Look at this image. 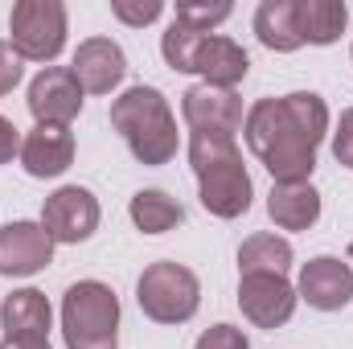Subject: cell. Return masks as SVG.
Wrapping results in <instances>:
<instances>
[{"label":"cell","instance_id":"44dd1931","mask_svg":"<svg viewBox=\"0 0 353 349\" xmlns=\"http://www.w3.org/2000/svg\"><path fill=\"white\" fill-rule=\"evenodd\" d=\"M288 267H292V243L279 235H251L239 247L243 275H288Z\"/></svg>","mask_w":353,"mask_h":349},{"label":"cell","instance_id":"f1b7e54d","mask_svg":"<svg viewBox=\"0 0 353 349\" xmlns=\"http://www.w3.org/2000/svg\"><path fill=\"white\" fill-rule=\"evenodd\" d=\"M350 259H353V243H350Z\"/></svg>","mask_w":353,"mask_h":349},{"label":"cell","instance_id":"7402d4cb","mask_svg":"<svg viewBox=\"0 0 353 349\" xmlns=\"http://www.w3.org/2000/svg\"><path fill=\"white\" fill-rule=\"evenodd\" d=\"M201 29H189V25H181L173 21L169 29H165V37H161V54H165V62L181 70V74H193V62H197V46H201Z\"/></svg>","mask_w":353,"mask_h":349},{"label":"cell","instance_id":"5b68a950","mask_svg":"<svg viewBox=\"0 0 353 349\" xmlns=\"http://www.w3.org/2000/svg\"><path fill=\"white\" fill-rule=\"evenodd\" d=\"M136 300H140L148 321H157V325H185L197 312V304H201V283H197V275L189 267L161 259L152 267H144V275L136 283Z\"/></svg>","mask_w":353,"mask_h":349},{"label":"cell","instance_id":"7a4b0ae2","mask_svg":"<svg viewBox=\"0 0 353 349\" xmlns=\"http://www.w3.org/2000/svg\"><path fill=\"white\" fill-rule=\"evenodd\" d=\"M189 165L201 189V206L214 218H243L251 210V197H255L251 173L230 136L189 132Z\"/></svg>","mask_w":353,"mask_h":349},{"label":"cell","instance_id":"484cf974","mask_svg":"<svg viewBox=\"0 0 353 349\" xmlns=\"http://www.w3.org/2000/svg\"><path fill=\"white\" fill-rule=\"evenodd\" d=\"M333 157L353 169V107L341 111V119H337V132H333Z\"/></svg>","mask_w":353,"mask_h":349},{"label":"cell","instance_id":"8992f818","mask_svg":"<svg viewBox=\"0 0 353 349\" xmlns=\"http://www.w3.org/2000/svg\"><path fill=\"white\" fill-rule=\"evenodd\" d=\"M8 46L21 62H54L66 46L62 0H21L8 12Z\"/></svg>","mask_w":353,"mask_h":349},{"label":"cell","instance_id":"5bb4252c","mask_svg":"<svg viewBox=\"0 0 353 349\" xmlns=\"http://www.w3.org/2000/svg\"><path fill=\"white\" fill-rule=\"evenodd\" d=\"M50 300L37 288H21L12 296H4L0 304V329H4V346H21V341H50Z\"/></svg>","mask_w":353,"mask_h":349},{"label":"cell","instance_id":"7c38bea8","mask_svg":"<svg viewBox=\"0 0 353 349\" xmlns=\"http://www.w3.org/2000/svg\"><path fill=\"white\" fill-rule=\"evenodd\" d=\"M296 296L308 300L312 308L321 312H337L353 300V267L333 255H321V259H308L300 267V283H296Z\"/></svg>","mask_w":353,"mask_h":349},{"label":"cell","instance_id":"e0dca14e","mask_svg":"<svg viewBox=\"0 0 353 349\" xmlns=\"http://www.w3.org/2000/svg\"><path fill=\"white\" fill-rule=\"evenodd\" d=\"M267 214L283 230H308L321 218V193L308 181L304 185H275L267 197Z\"/></svg>","mask_w":353,"mask_h":349},{"label":"cell","instance_id":"4fadbf2b","mask_svg":"<svg viewBox=\"0 0 353 349\" xmlns=\"http://www.w3.org/2000/svg\"><path fill=\"white\" fill-rule=\"evenodd\" d=\"M70 74H74L79 87L90 90V94H111V90L123 83V74H128V58H123V50H119L111 37H87V41L74 50Z\"/></svg>","mask_w":353,"mask_h":349},{"label":"cell","instance_id":"d4e9b609","mask_svg":"<svg viewBox=\"0 0 353 349\" xmlns=\"http://www.w3.org/2000/svg\"><path fill=\"white\" fill-rule=\"evenodd\" d=\"M193 349H251V346H247V333H243V329H234V325H214V329H205V333L197 337Z\"/></svg>","mask_w":353,"mask_h":349},{"label":"cell","instance_id":"52a82bcc","mask_svg":"<svg viewBox=\"0 0 353 349\" xmlns=\"http://www.w3.org/2000/svg\"><path fill=\"white\" fill-rule=\"evenodd\" d=\"M41 226L54 243H87L99 230V201L83 185H62L41 206Z\"/></svg>","mask_w":353,"mask_h":349},{"label":"cell","instance_id":"9a60e30c","mask_svg":"<svg viewBox=\"0 0 353 349\" xmlns=\"http://www.w3.org/2000/svg\"><path fill=\"white\" fill-rule=\"evenodd\" d=\"M21 165L29 177H62L74 165V136L70 128H50V123H37L25 140H21Z\"/></svg>","mask_w":353,"mask_h":349},{"label":"cell","instance_id":"4316f807","mask_svg":"<svg viewBox=\"0 0 353 349\" xmlns=\"http://www.w3.org/2000/svg\"><path fill=\"white\" fill-rule=\"evenodd\" d=\"M17 83H21V58L12 54V46H0V94H8Z\"/></svg>","mask_w":353,"mask_h":349},{"label":"cell","instance_id":"6da1fadb","mask_svg":"<svg viewBox=\"0 0 353 349\" xmlns=\"http://www.w3.org/2000/svg\"><path fill=\"white\" fill-rule=\"evenodd\" d=\"M243 136L275 185H304L316 169V144L329 136V107L312 90L259 99L243 119Z\"/></svg>","mask_w":353,"mask_h":349},{"label":"cell","instance_id":"8fae6325","mask_svg":"<svg viewBox=\"0 0 353 349\" xmlns=\"http://www.w3.org/2000/svg\"><path fill=\"white\" fill-rule=\"evenodd\" d=\"M54 259V239L41 222L0 226V275H37Z\"/></svg>","mask_w":353,"mask_h":349},{"label":"cell","instance_id":"3957f363","mask_svg":"<svg viewBox=\"0 0 353 349\" xmlns=\"http://www.w3.org/2000/svg\"><path fill=\"white\" fill-rule=\"evenodd\" d=\"M111 128L128 140L140 165H169L176 157V119L157 87H128L111 103Z\"/></svg>","mask_w":353,"mask_h":349},{"label":"cell","instance_id":"9c48e42d","mask_svg":"<svg viewBox=\"0 0 353 349\" xmlns=\"http://www.w3.org/2000/svg\"><path fill=\"white\" fill-rule=\"evenodd\" d=\"M83 94L79 79L70 74V66H46L33 83H29V111L37 123L50 128H66L79 111H83Z\"/></svg>","mask_w":353,"mask_h":349},{"label":"cell","instance_id":"ffe728a7","mask_svg":"<svg viewBox=\"0 0 353 349\" xmlns=\"http://www.w3.org/2000/svg\"><path fill=\"white\" fill-rule=\"evenodd\" d=\"M128 214H132L136 230H144V235H165V230H173V226L185 222V206L176 197H169L165 189H140L132 197Z\"/></svg>","mask_w":353,"mask_h":349},{"label":"cell","instance_id":"83f0119b","mask_svg":"<svg viewBox=\"0 0 353 349\" xmlns=\"http://www.w3.org/2000/svg\"><path fill=\"white\" fill-rule=\"evenodd\" d=\"M12 157H21V136H17V123L0 115V165H8Z\"/></svg>","mask_w":353,"mask_h":349},{"label":"cell","instance_id":"ba28073f","mask_svg":"<svg viewBox=\"0 0 353 349\" xmlns=\"http://www.w3.org/2000/svg\"><path fill=\"white\" fill-rule=\"evenodd\" d=\"M181 115L189 123V132H210V136H230L243 132V99L234 90H222V87H189L181 94Z\"/></svg>","mask_w":353,"mask_h":349},{"label":"cell","instance_id":"d6986e66","mask_svg":"<svg viewBox=\"0 0 353 349\" xmlns=\"http://www.w3.org/2000/svg\"><path fill=\"white\" fill-rule=\"evenodd\" d=\"M350 21V8L341 0H296V25L308 46H333Z\"/></svg>","mask_w":353,"mask_h":349},{"label":"cell","instance_id":"cb8c5ba5","mask_svg":"<svg viewBox=\"0 0 353 349\" xmlns=\"http://www.w3.org/2000/svg\"><path fill=\"white\" fill-rule=\"evenodd\" d=\"M161 12H165V4H161V0H111V17H115V21H123V25H132V29L152 25Z\"/></svg>","mask_w":353,"mask_h":349},{"label":"cell","instance_id":"603a6c76","mask_svg":"<svg viewBox=\"0 0 353 349\" xmlns=\"http://www.w3.org/2000/svg\"><path fill=\"white\" fill-rule=\"evenodd\" d=\"M230 17V4H193V0H181L173 12V21H181V25H189V29H201V33H210L214 25H222Z\"/></svg>","mask_w":353,"mask_h":349},{"label":"cell","instance_id":"2e32d148","mask_svg":"<svg viewBox=\"0 0 353 349\" xmlns=\"http://www.w3.org/2000/svg\"><path fill=\"white\" fill-rule=\"evenodd\" d=\"M247 70H251V58H247V50H243L234 37H222V33H205V37H201L193 74H201L205 87L234 90L247 79Z\"/></svg>","mask_w":353,"mask_h":349},{"label":"cell","instance_id":"30bf717a","mask_svg":"<svg viewBox=\"0 0 353 349\" xmlns=\"http://www.w3.org/2000/svg\"><path fill=\"white\" fill-rule=\"evenodd\" d=\"M296 288L288 275H243L239 279V308L251 325L259 329H279L296 312Z\"/></svg>","mask_w":353,"mask_h":349},{"label":"cell","instance_id":"ac0fdd59","mask_svg":"<svg viewBox=\"0 0 353 349\" xmlns=\"http://www.w3.org/2000/svg\"><path fill=\"white\" fill-rule=\"evenodd\" d=\"M255 33L275 54L300 50L304 37H300V25H296V0H263L259 12H255Z\"/></svg>","mask_w":353,"mask_h":349},{"label":"cell","instance_id":"277c9868","mask_svg":"<svg viewBox=\"0 0 353 349\" xmlns=\"http://www.w3.org/2000/svg\"><path fill=\"white\" fill-rule=\"evenodd\" d=\"M66 349H119V300L107 283L79 279L62 296Z\"/></svg>","mask_w":353,"mask_h":349}]
</instances>
